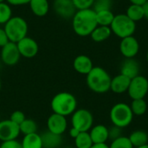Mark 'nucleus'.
<instances>
[{
  "label": "nucleus",
  "instance_id": "a18cd8bd",
  "mask_svg": "<svg viewBox=\"0 0 148 148\" xmlns=\"http://www.w3.org/2000/svg\"><path fill=\"white\" fill-rule=\"evenodd\" d=\"M3 2H5V0H0V3H3Z\"/></svg>",
  "mask_w": 148,
  "mask_h": 148
},
{
  "label": "nucleus",
  "instance_id": "393cba45",
  "mask_svg": "<svg viewBox=\"0 0 148 148\" xmlns=\"http://www.w3.org/2000/svg\"><path fill=\"white\" fill-rule=\"evenodd\" d=\"M95 13H96V20H97L98 25L110 27L115 16L111 10H101V11H98Z\"/></svg>",
  "mask_w": 148,
  "mask_h": 148
},
{
  "label": "nucleus",
  "instance_id": "2eb2a0df",
  "mask_svg": "<svg viewBox=\"0 0 148 148\" xmlns=\"http://www.w3.org/2000/svg\"><path fill=\"white\" fill-rule=\"evenodd\" d=\"M73 67L77 73L87 75L92 70L94 65L90 57L86 55H79L75 58L73 62Z\"/></svg>",
  "mask_w": 148,
  "mask_h": 148
},
{
  "label": "nucleus",
  "instance_id": "58836bf2",
  "mask_svg": "<svg viewBox=\"0 0 148 148\" xmlns=\"http://www.w3.org/2000/svg\"><path fill=\"white\" fill-rule=\"evenodd\" d=\"M143 10H144V18L148 20V0L142 5Z\"/></svg>",
  "mask_w": 148,
  "mask_h": 148
},
{
  "label": "nucleus",
  "instance_id": "72a5a7b5",
  "mask_svg": "<svg viewBox=\"0 0 148 148\" xmlns=\"http://www.w3.org/2000/svg\"><path fill=\"white\" fill-rule=\"evenodd\" d=\"M25 119H26L25 114H24L22 111H19V110L14 111V112L10 114V120L11 121H13L14 123H16V125H18V126H19Z\"/></svg>",
  "mask_w": 148,
  "mask_h": 148
},
{
  "label": "nucleus",
  "instance_id": "412c9836",
  "mask_svg": "<svg viewBox=\"0 0 148 148\" xmlns=\"http://www.w3.org/2000/svg\"><path fill=\"white\" fill-rule=\"evenodd\" d=\"M112 30L108 26L98 25L91 33L90 36L92 40L95 42H102L107 41L112 35Z\"/></svg>",
  "mask_w": 148,
  "mask_h": 148
},
{
  "label": "nucleus",
  "instance_id": "f3484780",
  "mask_svg": "<svg viewBox=\"0 0 148 148\" xmlns=\"http://www.w3.org/2000/svg\"><path fill=\"white\" fill-rule=\"evenodd\" d=\"M131 79L127 77L124 75H118L111 79L110 90L115 94H123L127 92V89L130 85Z\"/></svg>",
  "mask_w": 148,
  "mask_h": 148
},
{
  "label": "nucleus",
  "instance_id": "a19ab883",
  "mask_svg": "<svg viewBox=\"0 0 148 148\" xmlns=\"http://www.w3.org/2000/svg\"><path fill=\"white\" fill-rule=\"evenodd\" d=\"M90 148H109V146H108L107 143H105V144H94Z\"/></svg>",
  "mask_w": 148,
  "mask_h": 148
},
{
  "label": "nucleus",
  "instance_id": "b1692460",
  "mask_svg": "<svg viewBox=\"0 0 148 148\" xmlns=\"http://www.w3.org/2000/svg\"><path fill=\"white\" fill-rule=\"evenodd\" d=\"M131 20H133L134 23H137L144 18V10L142 5L139 4H133L131 3L128 8L127 9V11L125 13Z\"/></svg>",
  "mask_w": 148,
  "mask_h": 148
},
{
  "label": "nucleus",
  "instance_id": "7ed1b4c3",
  "mask_svg": "<svg viewBox=\"0 0 148 148\" xmlns=\"http://www.w3.org/2000/svg\"><path fill=\"white\" fill-rule=\"evenodd\" d=\"M50 106L54 114L67 117L76 110L77 100L71 93L60 92L52 98Z\"/></svg>",
  "mask_w": 148,
  "mask_h": 148
},
{
  "label": "nucleus",
  "instance_id": "4be33fe9",
  "mask_svg": "<svg viewBox=\"0 0 148 148\" xmlns=\"http://www.w3.org/2000/svg\"><path fill=\"white\" fill-rule=\"evenodd\" d=\"M21 145L23 148H43L42 137L37 133L24 135Z\"/></svg>",
  "mask_w": 148,
  "mask_h": 148
},
{
  "label": "nucleus",
  "instance_id": "0eeeda50",
  "mask_svg": "<svg viewBox=\"0 0 148 148\" xmlns=\"http://www.w3.org/2000/svg\"><path fill=\"white\" fill-rule=\"evenodd\" d=\"M94 123V117L91 112L87 109H76L71 117L72 127L76 128L80 132H88Z\"/></svg>",
  "mask_w": 148,
  "mask_h": 148
},
{
  "label": "nucleus",
  "instance_id": "e433bc0d",
  "mask_svg": "<svg viewBox=\"0 0 148 148\" xmlns=\"http://www.w3.org/2000/svg\"><path fill=\"white\" fill-rule=\"evenodd\" d=\"M10 5L18 6V5H24L30 2V0H5Z\"/></svg>",
  "mask_w": 148,
  "mask_h": 148
},
{
  "label": "nucleus",
  "instance_id": "6e6552de",
  "mask_svg": "<svg viewBox=\"0 0 148 148\" xmlns=\"http://www.w3.org/2000/svg\"><path fill=\"white\" fill-rule=\"evenodd\" d=\"M127 93L131 99H144L148 93V79L143 75H137L131 79Z\"/></svg>",
  "mask_w": 148,
  "mask_h": 148
},
{
  "label": "nucleus",
  "instance_id": "473e14b6",
  "mask_svg": "<svg viewBox=\"0 0 148 148\" xmlns=\"http://www.w3.org/2000/svg\"><path fill=\"white\" fill-rule=\"evenodd\" d=\"M121 134H122V128L113 125L110 128H108V140H111V141H113L121 137L122 136Z\"/></svg>",
  "mask_w": 148,
  "mask_h": 148
},
{
  "label": "nucleus",
  "instance_id": "f257e3e1",
  "mask_svg": "<svg viewBox=\"0 0 148 148\" xmlns=\"http://www.w3.org/2000/svg\"><path fill=\"white\" fill-rule=\"evenodd\" d=\"M98 26L95 11L90 9L78 10L72 18V27L79 36H88Z\"/></svg>",
  "mask_w": 148,
  "mask_h": 148
},
{
  "label": "nucleus",
  "instance_id": "6ab92c4d",
  "mask_svg": "<svg viewBox=\"0 0 148 148\" xmlns=\"http://www.w3.org/2000/svg\"><path fill=\"white\" fill-rule=\"evenodd\" d=\"M41 137L43 148H58L62 142V135L53 134L49 131L43 133Z\"/></svg>",
  "mask_w": 148,
  "mask_h": 148
},
{
  "label": "nucleus",
  "instance_id": "c756f323",
  "mask_svg": "<svg viewBox=\"0 0 148 148\" xmlns=\"http://www.w3.org/2000/svg\"><path fill=\"white\" fill-rule=\"evenodd\" d=\"M109 148H134L132 145L128 137L121 136L114 140H113L109 146Z\"/></svg>",
  "mask_w": 148,
  "mask_h": 148
},
{
  "label": "nucleus",
  "instance_id": "a878e982",
  "mask_svg": "<svg viewBox=\"0 0 148 148\" xmlns=\"http://www.w3.org/2000/svg\"><path fill=\"white\" fill-rule=\"evenodd\" d=\"M75 145L76 148H90L94 144L88 132H81L75 139Z\"/></svg>",
  "mask_w": 148,
  "mask_h": 148
},
{
  "label": "nucleus",
  "instance_id": "5701e85b",
  "mask_svg": "<svg viewBox=\"0 0 148 148\" xmlns=\"http://www.w3.org/2000/svg\"><path fill=\"white\" fill-rule=\"evenodd\" d=\"M128 138L134 147L135 148L148 144V134L143 130L134 131Z\"/></svg>",
  "mask_w": 148,
  "mask_h": 148
},
{
  "label": "nucleus",
  "instance_id": "37998d69",
  "mask_svg": "<svg viewBox=\"0 0 148 148\" xmlns=\"http://www.w3.org/2000/svg\"><path fill=\"white\" fill-rule=\"evenodd\" d=\"M1 88H2V82H1V79H0V90H1Z\"/></svg>",
  "mask_w": 148,
  "mask_h": 148
},
{
  "label": "nucleus",
  "instance_id": "ddd939ff",
  "mask_svg": "<svg viewBox=\"0 0 148 148\" xmlns=\"http://www.w3.org/2000/svg\"><path fill=\"white\" fill-rule=\"evenodd\" d=\"M53 9L59 16L64 19L73 18L77 11L72 0H54Z\"/></svg>",
  "mask_w": 148,
  "mask_h": 148
},
{
  "label": "nucleus",
  "instance_id": "aec40b11",
  "mask_svg": "<svg viewBox=\"0 0 148 148\" xmlns=\"http://www.w3.org/2000/svg\"><path fill=\"white\" fill-rule=\"evenodd\" d=\"M32 13L36 16H44L49 10V3L48 0H30L29 3Z\"/></svg>",
  "mask_w": 148,
  "mask_h": 148
},
{
  "label": "nucleus",
  "instance_id": "4468645a",
  "mask_svg": "<svg viewBox=\"0 0 148 148\" xmlns=\"http://www.w3.org/2000/svg\"><path fill=\"white\" fill-rule=\"evenodd\" d=\"M47 127H48V131L56 134L62 135L68 127V122L66 117L53 113L48 118Z\"/></svg>",
  "mask_w": 148,
  "mask_h": 148
},
{
  "label": "nucleus",
  "instance_id": "bb28decb",
  "mask_svg": "<svg viewBox=\"0 0 148 148\" xmlns=\"http://www.w3.org/2000/svg\"><path fill=\"white\" fill-rule=\"evenodd\" d=\"M131 110L134 114V115L136 116H141L146 114L147 110V103L144 99H137L133 100L131 105H130Z\"/></svg>",
  "mask_w": 148,
  "mask_h": 148
},
{
  "label": "nucleus",
  "instance_id": "9b49d317",
  "mask_svg": "<svg viewBox=\"0 0 148 148\" xmlns=\"http://www.w3.org/2000/svg\"><path fill=\"white\" fill-rule=\"evenodd\" d=\"M120 51L125 58H134L140 51V43L134 36L122 38L120 42Z\"/></svg>",
  "mask_w": 148,
  "mask_h": 148
},
{
  "label": "nucleus",
  "instance_id": "f8f14e48",
  "mask_svg": "<svg viewBox=\"0 0 148 148\" xmlns=\"http://www.w3.org/2000/svg\"><path fill=\"white\" fill-rule=\"evenodd\" d=\"M16 45L21 56L25 58L35 57L39 50L36 41L29 36H25L18 42H16Z\"/></svg>",
  "mask_w": 148,
  "mask_h": 148
},
{
  "label": "nucleus",
  "instance_id": "79ce46f5",
  "mask_svg": "<svg viewBox=\"0 0 148 148\" xmlns=\"http://www.w3.org/2000/svg\"><path fill=\"white\" fill-rule=\"evenodd\" d=\"M137 148H148V144H147V145H144V146H142V147H137Z\"/></svg>",
  "mask_w": 148,
  "mask_h": 148
},
{
  "label": "nucleus",
  "instance_id": "dca6fc26",
  "mask_svg": "<svg viewBox=\"0 0 148 148\" xmlns=\"http://www.w3.org/2000/svg\"><path fill=\"white\" fill-rule=\"evenodd\" d=\"M121 74L133 79L140 75V64L134 58H126L121 66Z\"/></svg>",
  "mask_w": 148,
  "mask_h": 148
},
{
  "label": "nucleus",
  "instance_id": "1a4fd4ad",
  "mask_svg": "<svg viewBox=\"0 0 148 148\" xmlns=\"http://www.w3.org/2000/svg\"><path fill=\"white\" fill-rule=\"evenodd\" d=\"M21 55L19 53L16 43L9 42L1 48V60L7 66H14L20 60Z\"/></svg>",
  "mask_w": 148,
  "mask_h": 148
},
{
  "label": "nucleus",
  "instance_id": "423d86ee",
  "mask_svg": "<svg viewBox=\"0 0 148 148\" xmlns=\"http://www.w3.org/2000/svg\"><path fill=\"white\" fill-rule=\"evenodd\" d=\"M109 115L113 125L121 128L129 126L134 118V114L130 106L123 102L114 105L110 110Z\"/></svg>",
  "mask_w": 148,
  "mask_h": 148
},
{
  "label": "nucleus",
  "instance_id": "c03bdc74",
  "mask_svg": "<svg viewBox=\"0 0 148 148\" xmlns=\"http://www.w3.org/2000/svg\"><path fill=\"white\" fill-rule=\"evenodd\" d=\"M147 62H148V50H147Z\"/></svg>",
  "mask_w": 148,
  "mask_h": 148
},
{
  "label": "nucleus",
  "instance_id": "ea45409f",
  "mask_svg": "<svg viewBox=\"0 0 148 148\" xmlns=\"http://www.w3.org/2000/svg\"><path fill=\"white\" fill-rule=\"evenodd\" d=\"M131 3L133 4H139V5H143L147 0H129Z\"/></svg>",
  "mask_w": 148,
  "mask_h": 148
},
{
  "label": "nucleus",
  "instance_id": "4c0bfd02",
  "mask_svg": "<svg viewBox=\"0 0 148 148\" xmlns=\"http://www.w3.org/2000/svg\"><path fill=\"white\" fill-rule=\"evenodd\" d=\"M80 133H81V132H80L79 130H77L76 128H75V127H71L70 130H69V135H70V137L73 138L74 140L79 135Z\"/></svg>",
  "mask_w": 148,
  "mask_h": 148
},
{
  "label": "nucleus",
  "instance_id": "c85d7f7f",
  "mask_svg": "<svg viewBox=\"0 0 148 148\" xmlns=\"http://www.w3.org/2000/svg\"><path fill=\"white\" fill-rule=\"evenodd\" d=\"M12 17V10L8 3H0V24H5Z\"/></svg>",
  "mask_w": 148,
  "mask_h": 148
},
{
  "label": "nucleus",
  "instance_id": "f03ea898",
  "mask_svg": "<svg viewBox=\"0 0 148 148\" xmlns=\"http://www.w3.org/2000/svg\"><path fill=\"white\" fill-rule=\"evenodd\" d=\"M86 82L90 90L97 94H105L110 90L111 76L101 67H95L86 75Z\"/></svg>",
  "mask_w": 148,
  "mask_h": 148
},
{
  "label": "nucleus",
  "instance_id": "f704fd0d",
  "mask_svg": "<svg viewBox=\"0 0 148 148\" xmlns=\"http://www.w3.org/2000/svg\"><path fill=\"white\" fill-rule=\"evenodd\" d=\"M0 148H23L21 142L17 141L16 140H9V141H4L2 142L0 145Z\"/></svg>",
  "mask_w": 148,
  "mask_h": 148
},
{
  "label": "nucleus",
  "instance_id": "20e7f679",
  "mask_svg": "<svg viewBox=\"0 0 148 148\" xmlns=\"http://www.w3.org/2000/svg\"><path fill=\"white\" fill-rule=\"evenodd\" d=\"M4 30L7 34L10 42H18L20 40L27 36L28 23L25 19L21 16H12L5 24Z\"/></svg>",
  "mask_w": 148,
  "mask_h": 148
},
{
  "label": "nucleus",
  "instance_id": "9d476101",
  "mask_svg": "<svg viewBox=\"0 0 148 148\" xmlns=\"http://www.w3.org/2000/svg\"><path fill=\"white\" fill-rule=\"evenodd\" d=\"M20 134L19 126L10 119L0 121V140L2 142L16 140Z\"/></svg>",
  "mask_w": 148,
  "mask_h": 148
},
{
  "label": "nucleus",
  "instance_id": "39448f33",
  "mask_svg": "<svg viewBox=\"0 0 148 148\" xmlns=\"http://www.w3.org/2000/svg\"><path fill=\"white\" fill-rule=\"evenodd\" d=\"M112 33L121 39L134 36L136 30V23L131 20L126 14H118L110 25Z\"/></svg>",
  "mask_w": 148,
  "mask_h": 148
},
{
  "label": "nucleus",
  "instance_id": "2f4dec72",
  "mask_svg": "<svg viewBox=\"0 0 148 148\" xmlns=\"http://www.w3.org/2000/svg\"><path fill=\"white\" fill-rule=\"evenodd\" d=\"M76 10H85L93 7L95 0H72Z\"/></svg>",
  "mask_w": 148,
  "mask_h": 148
},
{
  "label": "nucleus",
  "instance_id": "7c9ffc66",
  "mask_svg": "<svg viewBox=\"0 0 148 148\" xmlns=\"http://www.w3.org/2000/svg\"><path fill=\"white\" fill-rule=\"evenodd\" d=\"M113 4V0H95L92 9L95 11H101V10H111Z\"/></svg>",
  "mask_w": 148,
  "mask_h": 148
},
{
  "label": "nucleus",
  "instance_id": "c9c22d12",
  "mask_svg": "<svg viewBox=\"0 0 148 148\" xmlns=\"http://www.w3.org/2000/svg\"><path fill=\"white\" fill-rule=\"evenodd\" d=\"M9 38L3 28H0V48L3 47L5 44L9 42Z\"/></svg>",
  "mask_w": 148,
  "mask_h": 148
},
{
  "label": "nucleus",
  "instance_id": "cd10ccee",
  "mask_svg": "<svg viewBox=\"0 0 148 148\" xmlns=\"http://www.w3.org/2000/svg\"><path fill=\"white\" fill-rule=\"evenodd\" d=\"M20 133L23 135L30 134L36 133L37 131V125L35 121L32 119H25L20 125H19Z\"/></svg>",
  "mask_w": 148,
  "mask_h": 148
},
{
  "label": "nucleus",
  "instance_id": "a211bd4d",
  "mask_svg": "<svg viewBox=\"0 0 148 148\" xmlns=\"http://www.w3.org/2000/svg\"><path fill=\"white\" fill-rule=\"evenodd\" d=\"M93 144H105L108 140V128L104 125H96L89 130Z\"/></svg>",
  "mask_w": 148,
  "mask_h": 148
}]
</instances>
